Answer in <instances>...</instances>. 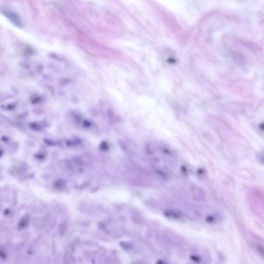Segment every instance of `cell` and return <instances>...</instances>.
<instances>
[{
    "mask_svg": "<svg viewBox=\"0 0 264 264\" xmlns=\"http://www.w3.org/2000/svg\"><path fill=\"white\" fill-rule=\"evenodd\" d=\"M29 218H30V217L27 215L22 219L20 221L19 224V229H23L24 227H26L28 224Z\"/></svg>",
    "mask_w": 264,
    "mask_h": 264,
    "instance_id": "obj_4",
    "label": "cell"
},
{
    "mask_svg": "<svg viewBox=\"0 0 264 264\" xmlns=\"http://www.w3.org/2000/svg\"><path fill=\"white\" fill-rule=\"evenodd\" d=\"M253 241L252 242V245L254 248L258 251L260 254L264 257V242L260 239L254 238Z\"/></svg>",
    "mask_w": 264,
    "mask_h": 264,
    "instance_id": "obj_2",
    "label": "cell"
},
{
    "mask_svg": "<svg viewBox=\"0 0 264 264\" xmlns=\"http://www.w3.org/2000/svg\"><path fill=\"white\" fill-rule=\"evenodd\" d=\"M5 14L7 17L9 18V19H11L12 21H13V23H15L17 25H20V24H21L20 21L16 15L13 14L11 13H9L8 11H5Z\"/></svg>",
    "mask_w": 264,
    "mask_h": 264,
    "instance_id": "obj_3",
    "label": "cell"
},
{
    "mask_svg": "<svg viewBox=\"0 0 264 264\" xmlns=\"http://www.w3.org/2000/svg\"><path fill=\"white\" fill-rule=\"evenodd\" d=\"M258 160H259L260 162H261L263 164H264V153H262L258 155Z\"/></svg>",
    "mask_w": 264,
    "mask_h": 264,
    "instance_id": "obj_5",
    "label": "cell"
},
{
    "mask_svg": "<svg viewBox=\"0 0 264 264\" xmlns=\"http://www.w3.org/2000/svg\"><path fill=\"white\" fill-rule=\"evenodd\" d=\"M251 203L256 208V211L264 214V193L256 191L251 194Z\"/></svg>",
    "mask_w": 264,
    "mask_h": 264,
    "instance_id": "obj_1",
    "label": "cell"
}]
</instances>
